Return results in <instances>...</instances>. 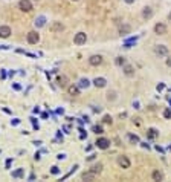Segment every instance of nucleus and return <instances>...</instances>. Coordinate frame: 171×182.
Masks as SVG:
<instances>
[{
    "label": "nucleus",
    "mask_w": 171,
    "mask_h": 182,
    "mask_svg": "<svg viewBox=\"0 0 171 182\" xmlns=\"http://www.w3.org/2000/svg\"><path fill=\"white\" fill-rule=\"evenodd\" d=\"M26 40H28L29 45H37L38 42H40V35L37 34V31H31V32H28V35H26Z\"/></svg>",
    "instance_id": "f257e3e1"
},
{
    "label": "nucleus",
    "mask_w": 171,
    "mask_h": 182,
    "mask_svg": "<svg viewBox=\"0 0 171 182\" xmlns=\"http://www.w3.org/2000/svg\"><path fill=\"white\" fill-rule=\"evenodd\" d=\"M95 146L98 149H101V150H106V149L110 147V139H107V138H98L96 142H95Z\"/></svg>",
    "instance_id": "f03ea898"
},
{
    "label": "nucleus",
    "mask_w": 171,
    "mask_h": 182,
    "mask_svg": "<svg viewBox=\"0 0 171 182\" xmlns=\"http://www.w3.org/2000/svg\"><path fill=\"white\" fill-rule=\"evenodd\" d=\"M19 8H20L23 12L32 11V3H31V0H20V2H19Z\"/></svg>",
    "instance_id": "7ed1b4c3"
},
{
    "label": "nucleus",
    "mask_w": 171,
    "mask_h": 182,
    "mask_svg": "<svg viewBox=\"0 0 171 182\" xmlns=\"http://www.w3.org/2000/svg\"><path fill=\"white\" fill-rule=\"evenodd\" d=\"M87 42V35H86V32H78L76 35H75V38H73V43L75 45H84Z\"/></svg>",
    "instance_id": "20e7f679"
},
{
    "label": "nucleus",
    "mask_w": 171,
    "mask_h": 182,
    "mask_svg": "<svg viewBox=\"0 0 171 182\" xmlns=\"http://www.w3.org/2000/svg\"><path fill=\"white\" fill-rule=\"evenodd\" d=\"M154 52H156L159 57H167V55H168V48L164 46V45H157V46L154 48Z\"/></svg>",
    "instance_id": "39448f33"
},
{
    "label": "nucleus",
    "mask_w": 171,
    "mask_h": 182,
    "mask_svg": "<svg viewBox=\"0 0 171 182\" xmlns=\"http://www.w3.org/2000/svg\"><path fill=\"white\" fill-rule=\"evenodd\" d=\"M57 84H58L61 89L67 87V86H69V78L66 77V75H58V77H57Z\"/></svg>",
    "instance_id": "423d86ee"
},
{
    "label": "nucleus",
    "mask_w": 171,
    "mask_h": 182,
    "mask_svg": "<svg viewBox=\"0 0 171 182\" xmlns=\"http://www.w3.org/2000/svg\"><path fill=\"white\" fill-rule=\"evenodd\" d=\"M167 25H164V23H156V26H154V32L157 34V35H165L167 34Z\"/></svg>",
    "instance_id": "0eeeda50"
},
{
    "label": "nucleus",
    "mask_w": 171,
    "mask_h": 182,
    "mask_svg": "<svg viewBox=\"0 0 171 182\" xmlns=\"http://www.w3.org/2000/svg\"><path fill=\"white\" fill-rule=\"evenodd\" d=\"M49 29H50V32H54V34L55 32H61V31H64V25L61 22H54V23L50 25Z\"/></svg>",
    "instance_id": "6e6552de"
},
{
    "label": "nucleus",
    "mask_w": 171,
    "mask_h": 182,
    "mask_svg": "<svg viewBox=\"0 0 171 182\" xmlns=\"http://www.w3.org/2000/svg\"><path fill=\"white\" fill-rule=\"evenodd\" d=\"M118 164H119V167H122V168H130V165H131V162H130V159L127 158V156H119V158H118Z\"/></svg>",
    "instance_id": "1a4fd4ad"
},
{
    "label": "nucleus",
    "mask_w": 171,
    "mask_h": 182,
    "mask_svg": "<svg viewBox=\"0 0 171 182\" xmlns=\"http://www.w3.org/2000/svg\"><path fill=\"white\" fill-rule=\"evenodd\" d=\"M89 63L92 64V66H99V64L102 63V57L98 54V55H92L90 58H89Z\"/></svg>",
    "instance_id": "9d476101"
},
{
    "label": "nucleus",
    "mask_w": 171,
    "mask_h": 182,
    "mask_svg": "<svg viewBox=\"0 0 171 182\" xmlns=\"http://www.w3.org/2000/svg\"><path fill=\"white\" fill-rule=\"evenodd\" d=\"M46 17L44 16H38L37 19H35V22H34V25H35V28H43V26H46Z\"/></svg>",
    "instance_id": "9b49d317"
},
{
    "label": "nucleus",
    "mask_w": 171,
    "mask_h": 182,
    "mask_svg": "<svg viewBox=\"0 0 171 182\" xmlns=\"http://www.w3.org/2000/svg\"><path fill=\"white\" fill-rule=\"evenodd\" d=\"M93 84L96 86V87H106L107 86V80H106V78H102V77H96L95 78V80H93Z\"/></svg>",
    "instance_id": "f8f14e48"
},
{
    "label": "nucleus",
    "mask_w": 171,
    "mask_h": 182,
    "mask_svg": "<svg viewBox=\"0 0 171 182\" xmlns=\"http://www.w3.org/2000/svg\"><path fill=\"white\" fill-rule=\"evenodd\" d=\"M11 35V28H9V26H0V37H2V38H8Z\"/></svg>",
    "instance_id": "ddd939ff"
},
{
    "label": "nucleus",
    "mask_w": 171,
    "mask_h": 182,
    "mask_svg": "<svg viewBox=\"0 0 171 182\" xmlns=\"http://www.w3.org/2000/svg\"><path fill=\"white\" fill-rule=\"evenodd\" d=\"M67 92H69V95H72V97H78V95H80V87L75 86V84L67 86Z\"/></svg>",
    "instance_id": "4468645a"
},
{
    "label": "nucleus",
    "mask_w": 171,
    "mask_h": 182,
    "mask_svg": "<svg viewBox=\"0 0 171 182\" xmlns=\"http://www.w3.org/2000/svg\"><path fill=\"white\" fill-rule=\"evenodd\" d=\"M124 74L127 77H133L135 75V68L131 64H124Z\"/></svg>",
    "instance_id": "2eb2a0df"
},
{
    "label": "nucleus",
    "mask_w": 171,
    "mask_h": 182,
    "mask_svg": "<svg viewBox=\"0 0 171 182\" xmlns=\"http://www.w3.org/2000/svg\"><path fill=\"white\" fill-rule=\"evenodd\" d=\"M84 181H95V178H96V175L92 172V170H89V172H84L83 173V176H81Z\"/></svg>",
    "instance_id": "dca6fc26"
},
{
    "label": "nucleus",
    "mask_w": 171,
    "mask_h": 182,
    "mask_svg": "<svg viewBox=\"0 0 171 182\" xmlns=\"http://www.w3.org/2000/svg\"><path fill=\"white\" fill-rule=\"evenodd\" d=\"M157 136H159V132H157L156 129H153V127H151V129H148V130H147V138H148V139H156Z\"/></svg>",
    "instance_id": "f3484780"
},
{
    "label": "nucleus",
    "mask_w": 171,
    "mask_h": 182,
    "mask_svg": "<svg viewBox=\"0 0 171 182\" xmlns=\"http://www.w3.org/2000/svg\"><path fill=\"white\" fill-rule=\"evenodd\" d=\"M142 17L145 19V20L151 19V17H153V9H151L150 6H147V8H144V11H142Z\"/></svg>",
    "instance_id": "a211bd4d"
},
{
    "label": "nucleus",
    "mask_w": 171,
    "mask_h": 182,
    "mask_svg": "<svg viewBox=\"0 0 171 182\" xmlns=\"http://www.w3.org/2000/svg\"><path fill=\"white\" fill-rule=\"evenodd\" d=\"M89 86H90V81L87 80V78H81L80 83H78V87L80 89H87Z\"/></svg>",
    "instance_id": "6ab92c4d"
},
{
    "label": "nucleus",
    "mask_w": 171,
    "mask_h": 182,
    "mask_svg": "<svg viewBox=\"0 0 171 182\" xmlns=\"http://www.w3.org/2000/svg\"><path fill=\"white\" fill-rule=\"evenodd\" d=\"M130 31H131L130 25H122L121 28H119V34L121 35H127V34H130Z\"/></svg>",
    "instance_id": "aec40b11"
},
{
    "label": "nucleus",
    "mask_w": 171,
    "mask_h": 182,
    "mask_svg": "<svg viewBox=\"0 0 171 182\" xmlns=\"http://www.w3.org/2000/svg\"><path fill=\"white\" fill-rule=\"evenodd\" d=\"M151 178H153V181H164V175L159 170H154L153 175H151Z\"/></svg>",
    "instance_id": "412c9836"
},
{
    "label": "nucleus",
    "mask_w": 171,
    "mask_h": 182,
    "mask_svg": "<svg viewBox=\"0 0 171 182\" xmlns=\"http://www.w3.org/2000/svg\"><path fill=\"white\" fill-rule=\"evenodd\" d=\"M90 170H92V172H93L95 175H99V173L102 172V164H95L93 167H92V168H90Z\"/></svg>",
    "instance_id": "4be33fe9"
},
{
    "label": "nucleus",
    "mask_w": 171,
    "mask_h": 182,
    "mask_svg": "<svg viewBox=\"0 0 171 182\" xmlns=\"http://www.w3.org/2000/svg\"><path fill=\"white\" fill-rule=\"evenodd\" d=\"M136 40H138V37H131L130 40H127V42H125V45H124V46H125V48H130L131 45H135V43H136Z\"/></svg>",
    "instance_id": "5701e85b"
},
{
    "label": "nucleus",
    "mask_w": 171,
    "mask_h": 182,
    "mask_svg": "<svg viewBox=\"0 0 171 182\" xmlns=\"http://www.w3.org/2000/svg\"><path fill=\"white\" fill-rule=\"evenodd\" d=\"M93 133H96V135H101V133H104V130H102V127L101 126H93Z\"/></svg>",
    "instance_id": "b1692460"
},
{
    "label": "nucleus",
    "mask_w": 171,
    "mask_h": 182,
    "mask_svg": "<svg viewBox=\"0 0 171 182\" xmlns=\"http://www.w3.org/2000/svg\"><path fill=\"white\" fill-rule=\"evenodd\" d=\"M23 176V168H19V170L12 172V178H21Z\"/></svg>",
    "instance_id": "393cba45"
},
{
    "label": "nucleus",
    "mask_w": 171,
    "mask_h": 182,
    "mask_svg": "<svg viewBox=\"0 0 171 182\" xmlns=\"http://www.w3.org/2000/svg\"><path fill=\"white\" fill-rule=\"evenodd\" d=\"M115 63L118 64V66H124V64H125V58H124V57H118V58L115 60Z\"/></svg>",
    "instance_id": "a878e982"
},
{
    "label": "nucleus",
    "mask_w": 171,
    "mask_h": 182,
    "mask_svg": "<svg viewBox=\"0 0 171 182\" xmlns=\"http://www.w3.org/2000/svg\"><path fill=\"white\" fill-rule=\"evenodd\" d=\"M128 139L133 142V144H135V142H136V144H139V138L136 135H128Z\"/></svg>",
    "instance_id": "bb28decb"
},
{
    "label": "nucleus",
    "mask_w": 171,
    "mask_h": 182,
    "mask_svg": "<svg viewBox=\"0 0 171 182\" xmlns=\"http://www.w3.org/2000/svg\"><path fill=\"white\" fill-rule=\"evenodd\" d=\"M164 118L171 120V109H165V110H164Z\"/></svg>",
    "instance_id": "cd10ccee"
},
{
    "label": "nucleus",
    "mask_w": 171,
    "mask_h": 182,
    "mask_svg": "<svg viewBox=\"0 0 171 182\" xmlns=\"http://www.w3.org/2000/svg\"><path fill=\"white\" fill-rule=\"evenodd\" d=\"M102 121L106 123V124H112V121H113V120H112V116H110V115H106V116L102 118Z\"/></svg>",
    "instance_id": "c85d7f7f"
},
{
    "label": "nucleus",
    "mask_w": 171,
    "mask_h": 182,
    "mask_svg": "<svg viewBox=\"0 0 171 182\" xmlns=\"http://www.w3.org/2000/svg\"><path fill=\"white\" fill-rule=\"evenodd\" d=\"M31 123H32V126H34V129H35V130L40 129V126H38V121H37L35 118H31Z\"/></svg>",
    "instance_id": "c756f323"
},
{
    "label": "nucleus",
    "mask_w": 171,
    "mask_h": 182,
    "mask_svg": "<svg viewBox=\"0 0 171 182\" xmlns=\"http://www.w3.org/2000/svg\"><path fill=\"white\" fill-rule=\"evenodd\" d=\"M50 173H52V175H58V173H60V168H58L57 165H54V167L50 168Z\"/></svg>",
    "instance_id": "7c9ffc66"
},
{
    "label": "nucleus",
    "mask_w": 171,
    "mask_h": 182,
    "mask_svg": "<svg viewBox=\"0 0 171 182\" xmlns=\"http://www.w3.org/2000/svg\"><path fill=\"white\" fill-rule=\"evenodd\" d=\"M19 124H20V120H17V118L16 120H11V126H19Z\"/></svg>",
    "instance_id": "2f4dec72"
},
{
    "label": "nucleus",
    "mask_w": 171,
    "mask_h": 182,
    "mask_svg": "<svg viewBox=\"0 0 171 182\" xmlns=\"http://www.w3.org/2000/svg\"><path fill=\"white\" fill-rule=\"evenodd\" d=\"M156 89H157V90H159V92H161V90H164V89H165V84H164V83L157 84V87H156Z\"/></svg>",
    "instance_id": "473e14b6"
},
{
    "label": "nucleus",
    "mask_w": 171,
    "mask_h": 182,
    "mask_svg": "<svg viewBox=\"0 0 171 182\" xmlns=\"http://www.w3.org/2000/svg\"><path fill=\"white\" fill-rule=\"evenodd\" d=\"M12 87H14L16 90H21V86H20V84H17V83H14V84H12Z\"/></svg>",
    "instance_id": "72a5a7b5"
},
{
    "label": "nucleus",
    "mask_w": 171,
    "mask_h": 182,
    "mask_svg": "<svg viewBox=\"0 0 171 182\" xmlns=\"http://www.w3.org/2000/svg\"><path fill=\"white\" fill-rule=\"evenodd\" d=\"M57 158H58V159H66V155H64V153H60Z\"/></svg>",
    "instance_id": "f704fd0d"
},
{
    "label": "nucleus",
    "mask_w": 171,
    "mask_h": 182,
    "mask_svg": "<svg viewBox=\"0 0 171 182\" xmlns=\"http://www.w3.org/2000/svg\"><path fill=\"white\" fill-rule=\"evenodd\" d=\"M167 66H168V68H171V57H168V58H167Z\"/></svg>",
    "instance_id": "c9c22d12"
},
{
    "label": "nucleus",
    "mask_w": 171,
    "mask_h": 182,
    "mask_svg": "<svg viewBox=\"0 0 171 182\" xmlns=\"http://www.w3.org/2000/svg\"><path fill=\"white\" fill-rule=\"evenodd\" d=\"M47 116H49V115H47L46 112H43V113H41V118H43V120H46V118H47Z\"/></svg>",
    "instance_id": "e433bc0d"
},
{
    "label": "nucleus",
    "mask_w": 171,
    "mask_h": 182,
    "mask_svg": "<svg viewBox=\"0 0 171 182\" xmlns=\"http://www.w3.org/2000/svg\"><path fill=\"white\" fill-rule=\"evenodd\" d=\"M95 156H96V155H90L89 158H87V161H92V159H95Z\"/></svg>",
    "instance_id": "4c0bfd02"
},
{
    "label": "nucleus",
    "mask_w": 171,
    "mask_h": 182,
    "mask_svg": "<svg viewBox=\"0 0 171 182\" xmlns=\"http://www.w3.org/2000/svg\"><path fill=\"white\" fill-rule=\"evenodd\" d=\"M34 158H35V161H38V159H40V153H35Z\"/></svg>",
    "instance_id": "58836bf2"
},
{
    "label": "nucleus",
    "mask_w": 171,
    "mask_h": 182,
    "mask_svg": "<svg viewBox=\"0 0 171 182\" xmlns=\"http://www.w3.org/2000/svg\"><path fill=\"white\" fill-rule=\"evenodd\" d=\"M2 78H3V80H5V78H6V72H5V69L2 71Z\"/></svg>",
    "instance_id": "ea45409f"
},
{
    "label": "nucleus",
    "mask_w": 171,
    "mask_h": 182,
    "mask_svg": "<svg viewBox=\"0 0 171 182\" xmlns=\"http://www.w3.org/2000/svg\"><path fill=\"white\" fill-rule=\"evenodd\" d=\"M57 113H60V115H63V113H64V110H63V109H57Z\"/></svg>",
    "instance_id": "a19ab883"
},
{
    "label": "nucleus",
    "mask_w": 171,
    "mask_h": 182,
    "mask_svg": "<svg viewBox=\"0 0 171 182\" xmlns=\"http://www.w3.org/2000/svg\"><path fill=\"white\" fill-rule=\"evenodd\" d=\"M93 112H101V107H93Z\"/></svg>",
    "instance_id": "79ce46f5"
},
{
    "label": "nucleus",
    "mask_w": 171,
    "mask_h": 182,
    "mask_svg": "<svg viewBox=\"0 0 171 182\" xmlns=\"http://www.w3.org/2000/svg\"><path fill=\"white\" fill-rule=\"evenodd\" d=\"M9 165H11V159H8V161H6V168H9Z\"/></svg>",
    "instance_id": "37998d69"
},
{
    "label": "nucleus",
    "mask_w": 171,
    "mask_h": 182,
    "mask_svg": "<svg viewBox=\"0 0 171 182\" xmlns=\"http://www.w3.org/2000/svg\"><path fill=\"white\" fill-rule=\"evenodd\" d=\"M0 49H5V51H8V49H9V46H0Z\"/></svg>",
    "instance_id": "c03bdc74"
},
{
    "label": "nucleus",
    "mask_w": 171,
    "mask_h": 182,
    "mask_svg": "<svg viewBox=\"0 0 171 182\" xmlns=\"http://www.w3.org/2000/svg\"><path fill=\"white\" fill-rule=\"evenodd\" d=\"M125 2H127V3H133V2H135V0H125Z\"/></svg>",
    "instance_id": "a18cd8bd"
},
{
    "label": "nucleus",
    "mask_w": 171,
    "mask_h": 182,
    "mask_svg": "<svg viewBox=\"0 0 171 182\" xmlns=\"http://www.w3.org/2000/svg\"><path fill=\"white\" fill-rule=\"evenodd\" d=\"M168 19H170V20H171V12H170V14H168Z\"/></svg>",
    "instance_id": "49530a36"
},
{
    "label": "nucleus",
    "mask_w": 171,
    "mask_h": 182,
    "mask_svg": "<svg viewBox=\"0 0 171 182\" xmlns=\"http://www.w3.org/2000/svg\"><path fill=\"white\" fill-rule=\"evenodd\" d=\"M170 104H171V98H170Z\"/></svg>",
    "instance_id": "de8ad7c7"
},
{
    "label": "nucleus",
    "mask_w": 171,
    "mask_h": 182,
    "mask_svg": "<svg viewBox=\"0 0 171 182\" xmlns=\"http://www.w3.org/2000/svg\"><path fill=\"white\" fill-rule=\"evenodd\" d=\"M35 2H40V0H35Z\"/></svg>",
    "instance_id": "09e8293b"
},
{
    "label": "nucleus",
    "mask_w": 171,
    "mask_h": 182,
    "mask_svg": "<svg viewBox=\"0 0 171 182\" xmlns=\"http://www.w3.org/2000/svg\"><path fill=\"white\" fill-rule=\"evenodd\" d=\"M170 150H171V146H170Z\"/></svg>",
    "instance_id": "8fccbe9b"
},
{
    "label": "nucleus",
    "mask_w": 171,
    "mask_h": 182,
    "mask_svg": "<svg viewBox=\"0 0 171 182\" xmlns=\"http://www.w3.org/2000/svg\"><path fill=\"white\" fill-rule=\"evenodd\" d=\"M73 2H76V0H73Z\"/></svg>",
    "instance_id": "3c124183"
}]
</instances>
